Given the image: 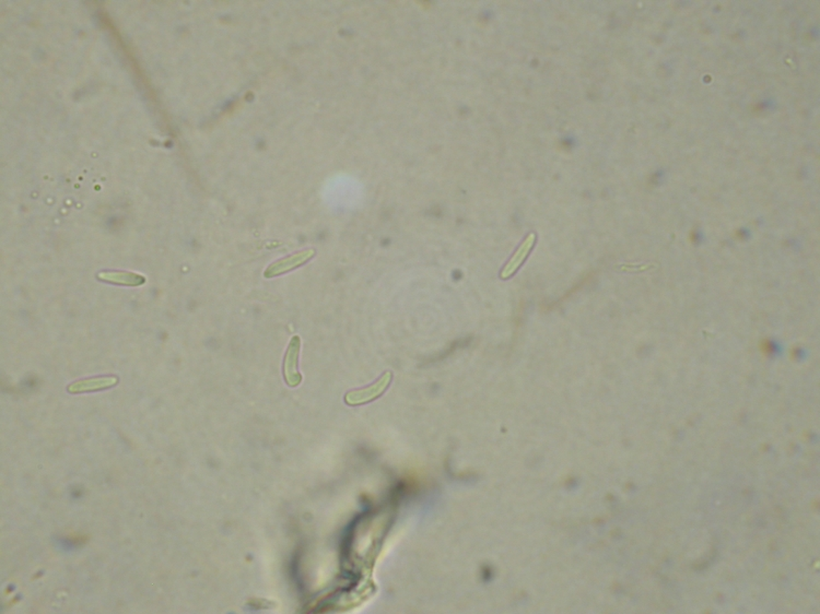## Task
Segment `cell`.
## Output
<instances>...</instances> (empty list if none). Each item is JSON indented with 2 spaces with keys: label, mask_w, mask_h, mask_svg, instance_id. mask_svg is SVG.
Wrapping results in <instances>:
<instances>
[{
  "label": "cell",
  "mask_w": 820,
  "mask_h": 614,
  "mask_svg": "<svg viewBox=\"0 0 820 614\" xmlns=\"http://www.w3.org/2000/svg\"><path fill=\"white\" fill-rule=\"evenodd\" d=\"M392 378V373L386 372L381 376L380 380H376L370 386L348 392L345 396V402L347 403L348 406H360V405H366V403L376 400V398L382 396L383 393L386 392L388 387L390 386Z\"/></svg>",
  "instance_id": "1"
},
{
  "label": "cell",
  "mask_w": 820,
  "mask_h": 614,
  "mask_svg": "<svg viewBox=\"0 0 820 614\" xmlns=\"http://www.w3.org/2000/svg\"><path fill=\"white\" fill-rule=\"evenodd\" d=\"M300 348L301 339L299 336H295L290 340L283 360V378L290 387H297L302 382V375L299 372Z\"/></svg>",
  "instance_id": "2"
},
{
  "label": "cell",
  "mask_w": 820,
  "mask_h": 614,
  "mask_svg": "<svg viewBox=\"0 0 820 614\" xmlns=\"http://www.w3.org/2000/svg\"><path fill=\"white\" fill-rule=\"evenodd\" d=\"M314 255H315L314 249H305V251L295 253L291 256L275 261L265 271V277H277V275L293 270L297 267L302 266L303 263H307L310 259L313 258Z\"/></svg>",
  "instance_id": "3"
},
{
  "label": "cell",
  "mask_w": 820,
  "mask_h": 614,
  "mask_svg": "<svg viewBox=\"0 0 820 614\" xmlns=\"http://www.w3.org/2000/svg\"><path fill=\"white\" fill-rule=\"evenodd\" d=\"M119 383L116 376H101V378H89V380H79L72 383L67 387L70 394H81V393L98 392L103 389L111 388Z\"/></svg>",
  "instance_id": "4"
},
{
  "label": "cell",
  "mask_w": 820,
  "mask_h": 614,
  "mask_svg": "<svg viewBox=\"0 0 820 614\" xmlns=\"http://www.w3.org/2000/svg\"><path fill=\"white\" fill-rule=\"evenodd\" d=\"M534 243H535V234L528 235L525 241L522 243L521 246L518 247L515 254L511 257V259L508 261L505 267L502 269L501 273H500V278H501V279L505 280V279H509V278H511L512 275L515 273V271L520 268L522 263L527 258L528 254H530L532 246H534Z\"/></svg>",
  "instance_id": "5"
},
{
  "label": "cell",
  "mask_w": 820,
  "mask_h": 614,
  "mask_svg": "<svg viewBox=\"0 0 820 614\" xmlns=\"http://www.w3.org/2000/svg\"><path fill=\"white\" fill-rule=\"evenodd\" d=\"M98 279L104 283H114V285H129V287H138L143 285L146 279L143 275L133 273H121V271H103L98 275Z\"/></svg>",
  "instance_id": "6"
}]
</instances>
